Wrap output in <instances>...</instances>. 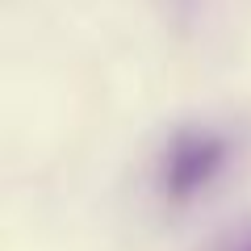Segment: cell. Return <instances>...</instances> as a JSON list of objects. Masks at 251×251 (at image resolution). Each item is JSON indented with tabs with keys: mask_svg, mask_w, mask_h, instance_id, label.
I'll return each instance as SVG.
<instances>
[{
	"mask_svg": "<svg viewBox=\"0 0 251 251\" xmlns=\"http://www.w3.org/2000/svg\"><path fill=\"white\" fill-rule=\"evenodd\" d=\"M226 155H230V147H226L222 134H214V130H180L159 159V193L172 205L193 201L201 188L214 184Z\"/></svg>",
	"mask_w": 251,
	"mask_h": 251,
	"instance_id": "obj_1",
	"label": "cell"
},
{
	"mask_svg": "<svg viewBox=\"0 0 251 251\" xmlns=\"http://www.w3.org/2000/svg\"><path fill=\"white\" fill-rule=\"evenodd\" d=\"M222 251H251V234H243V239H234V243H226Z\"/></svg>",
	"mask_w": 251,
	"mask_h": 251,
	"instance_id": "obj_2",
	"label": "cell"
}]
</instances>
